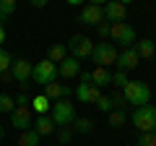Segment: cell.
Returning <instances> with one entry per match:
<instances>
[{"label": "cell", "mask_w": 156, "mask_h": 146, "mask_svg": "<svg viewBox=\"0 0 156 146\" xmlns=\"http://www.w3.org/2000/svg\"><path fill=\"white\" fill-rule=\"evenodd\" d=\"M13 99H16V107H29V104H31V97H29L26 91L18 94V97H13Z\"/></svg>", "instance_id": "obj_32"}, {"label": "cell", "mask_w": 156, "mask_h": 146, "mask_svg": "<svg viewBox=\"0 0 156 146\" xmlns=\"http://www.w3.org/2000/svg\"><path fill=\"white\" fill-rule=\"evenodd\" d=\"M128 81H130L128 73H122V71H115V73H112V86H115L117 91H122L125 86H128Z\"/></svg>", "instance_id": "obj_26"}, {"label": "cell", "mask_w": 156, "mask_h": 146, "mask_svg": "<svg viewBox=\"0 0 156 146\" xmlns=\"http://www.w3.org/2000/svg\"><path fill=\"white\" fill-rule=\"evenodd\" d=\"M57 76H62L65 81H70V78H76V76H81V60H76V57L68 55L65 60L57 65Z\"/></svg>", "instance_id": "obj_14"}, {"label": "cell", "mask_w": 156, "mask_h": 146, "mask_svg": "<svg viewBox=\"0 0 156 146\" xmlns=\"http://www.w3.org/2000/svg\"><path fill=\"white\" fill-rule=\"evenodd\" d=\"M39 141H42V138H39V136L34 133L31 128L18 133V146H39Z\"/></svg>", "instance_id": "obj_23"}, {"label": "cell", "mask_w": 156, "mask_h": 146, "mask_svg": "<svg viewBox=\"0 0 156 146\" xmlns=\"http://www.w3.org/2000/svg\"><path fill=\"white\" fill-rule=\"evenodd\" d=\"M109 39L115 47H133L138 42V34H135V26L128 21H120V24H112L109 26Z\"/></svg>", "instance_id": "obj_4"}, {"label": "cell", "mask_w": 156, "mask_h": 146, "mask_svg": "<svg viewBox=\"0 0 156 146\" xmlns=\"http://www.w3.org/2000/svg\"><path fill=\"white\" fill-rule=\"evenodd\" d=\"M76 99L81 102V104H96V102L101 99V89H96L91 81H81V84L76 86Z\"/></svg>", "instance_id": "obj_10"}, {"label": "cell", "mask_w": 156, "mask_h": 146, "mask_svg": "<svg viewBox=\"0 0 156 146\" xmlns=\"http://www.w3.org/2000/svg\"><path fill=\"white\" fill-rule=\"evenodd\" d=\"M65 57H68V47H65V45H52L50 52H47V60L55 63V65H60Z\"/></svg>", "instance_id": "obj_20"}, {"label": "cell", "mask_w": 156, "mask_h": 146, "mask_svg": "<svg viewBox=\"0 0 156 146\" xmlns=\"http://www.w3.org/2000/svg\"><path fill=\"white\" fill-rule=\"evenodd\" d=\"M89 81L96 89H107V86H112V71H107V68H94V71H89Z\"/></svg>", "instance_id": "obj_16"}, {"label": "cell", "mask_w": 156, "mask_h": 146, "mask_svg": "<svg viewBox=\"0 0 156 146\" xmlns=\"http://www.w3.org/2000/svg\"><path fill=\"white\" fill-rule=\"evenodd\" d=\"M3 138H5V125L0 123V141H3Z\"/></svg>", "instance_id": "obj_35"}, {"label": "cell", "mask_w": 156, "mask_h": 146, "mask_svg": "<svg viewBox=\"0 0 156 146\" xmlns=\"http://www.w3.org/2000/svg\"><path fill=\"white\" fill-rule=\"evenodd\" d=\"M154 24H156V18H154Z\"/></svg>", "instance_id": "obj_36"}, {"label": "cell", "mask_w": 156, "mask_h": 146, "mask_svg": "<svg viewBox=\"0 0 156 146\" xmlns=\"http://www.w3.org/2000/svg\"><path fill=\"white\" fill-rule=\"evenodd\" d=\"M3 42H5V26L0 24V47H3Z\"/></svg>", "instance_id": "obj_34"}, {"label": "cell", "mask_w": 156, "mask_h": 146, "mask_svg": "<svg viewBox=\"0 0 156 146\" xmlns=\"http://www.w3.org/2000/svg\"><path fill=\"white\" fill-rule=\"evenodd\" d=\"M16 11H18V3H16V0H0V24L5 21L8 16H13Z\"/></svg>", "instance_id": "obj_24"}, {"label": "cell", "mask_w": 156, "mask_h": 146, "mask_svg": "<svg viewBox=\"0 0 156 146\" xmlns=\"http://www.w3.org/2000/svg\"><path fill=\"white\" fill-rule=\"evenodd\" d=\"M125 123H128V112H125V110H112V112L107 115V125H109V128H122Z\"/></svg>", "instance_id": "obj_21"}, {"label": "cell", "mask_w": 156, "mask_h": 146, "mask_svg": "<svg viewBox=\"0 0 156 146\" xmlns=\"http://www.w3.org/2000/svg\"><path fill=\"white\" fill-rule=\"evenodd\" d=\"M31 68H34V65L26 60V57H13L11 71H8V73H11V78L16 81L18 86H23V89H26V81L31 78Z\"/></svg>", "instance_id": "obj_8"}, {"label": "cell", "mask_w": 156, "mask_h": 146, "mask_svg": "<svg viewBox=\"0 0 156 146\" xmlns=\"http://www.w3.org/2000/svg\"><path fill=\"white\" fill-rule=\"evenodd\" d=\"M78 21L86 24V26H99L101 21H104V11H101V3H89V5L81 8V16H78Z\"/></svg>", "instance_id": "obj_11"}, {"label": "cell", "mask_w": 156, "mask_h": 146, "mask_svg": "<svg viewBox=\"0 0 156 146\" xmlns=\"http://www.w3.org/2000/svg\"><path fill=\"white\" fill-rule=\"evenodd\" d=\"M55 133H57V141H60V144H70V141H73V136H76L70 125H68V128H57Z\"/></svg>", "instance_id": "obj_30"}, {"label": "cell", "mask_w": 156, "mask_h": 146, "mask_svg": "<svg viewBox=\"0 0 156 146\" xmlns=\"http://www.w3.org/2000/svg\"><path fill=\"white\" fill-rule=\"evenodd\" d=\"M101 11H104V21L107 24H120V21H125V16H128V3L109 0V3L101 5Z\"/></svg>", "instance_id": "obj_12"}, {"label": "cell", "mask_w": 156, "mask_h": 146, "mask_svg": "<svg viewBox=\"0 0 156 146\" xmlns=\"http://www.w3.org/2000/svg\"><path fill=\"white\" fill-rule=\"evenodd\" d=\"M42 94L47 97L50 102H57V99H70V86L68 84H50V86H44V91Z\"/></svg>", "instance_id": "obj_15"}, {"label": "cell", "mask_w": 156, "mask_h": 146, "mask_svg": "<svg viewBox=\"0 0 156 146\" xmlns=\"http://www.w3.org/2000/svg\"><path fill=\"white\" fill-rule=\"evenodd\" d=\"M31 5H34V8H44L47 0H31Z\"/></svg>", "instance_id": "obj_33"}, {"label": "cell", "mask_w": 156, "mask_h": 146, "mask_svg": "<svg viewBox=\"0 0 156 146\" xmlns=\"http://www.w3.org/2000/svg\"><path fill=\"white\" fill-rule=\"evenodd\" d=\"M117 55H120V50H117L112 42H96L94 52H91V60L96 63V68H107V71H109L117 63Z\"/></svg>", "instance_id": "obj_5"}, {"label": "cell", "mask_w": 156, "mask_h": 146, "mask_svg": "<svg viewBox=\"0 0 156 146\" xmlns=\"http://www.w3.org/2000/svg\"><path fill=\"white\" fill-rule=\"evenodd\" d=\"M133 47H135V52H138L140 60H151V57L156 55V45H154L151 39H138Z\"/></svg>", "instance_id": "obj_19"}, {"label": "cell", "mask_w": 156, "mask_h": 146, "mask_svg": "<svg viewBox=\"0 0 156 146\" xmlns=\"http://www.w3.org/2000/svg\"><path fill=\"white\" fill-rule=\"evenodd\" d=\"M130 123L135 125L138 133H151V130H156V104L135 107L133 115H130Z\"/></svg>", "instance_id": "obj_3"}, {"label": "cell", "mask_w": 156, "mask_h": 146, "mask_svg": "<svg viewBox=\"0 0 156 146\" xmlns=\"http://www.w3.org/2000/svg\"><path fill=\"white\" fill-rule=\"evenodd\" d=\"M96 110H99V112H104V115H109L112 110H115V102H112V94L107 97V94H101V99L96 102Z\"/></svg>", "instance_id": "obj_28"}, {"label": "cell", "mask_w": 156, "mask_h": 146, "mask_svg": "<svg viewBox=\"0 0 156 146\" xmlns=\"http://www.w3.org/2000/svg\"><path fill=\"white\" fill-rule=\"evenodd\" d=\"M135 146H156V130H151V133H138Z\"/></svg>", "instance_id": "obj_29"}, {"label": "cell", "mask_w": 156, "mask_h": 146, "mask_svg": "<svg viewBox=\"0 0 156 146\" xmlns=\"http://www.w3.org/2000/svg\"><path fill=\"white\" fill-rule=\"evenodd\" d=\"M31 81L37 86H50V84H55L57 81V65L55 63H50L44 57V60H39V63H34V68H31Z\"/></svg>", "instance_id": "obj_6"}, {"label": "cell", "mask_w": 156, "mask_h": 146, "mask_svg": "<svg viewBox=\"0 0 156 146\" xmlns=\"http://www.w3.org/2000/svg\"><path fill=\"white\" fill-rule=\"evenodd\" d=\"M68 47V55L76 57V60H86V57H91V52H94V42L86 37V34H73L70 39L65 42Z\"/></svg>", "instance_id": "obj_7"}, {"label": "cell", "mask_w": 156, "mask_h": 146, "mask_svg": "<svg viewBox=\"0 0 156 146\" xmlns=\"http://www.w3.org/2000/svg\"><path fill=\"white\" fill-rule=\"evenodd\" d=\"M122 97H125V104H133V107L151 104V86L140 78H130L128 86L122 89Z\"/></svg>", "instance_id": "obj_1"}, {"label": "cell", "mask_w": 156, "mask_h": 146, "mask_svg": "<svg viewBox=\"0 0 156 146\" xmlns=\"http://www.w3.org/2000/svg\"><path fill=\"white\" fill-rule=\"evenodd\" d=\"M31 112H37L39 118H42V115H50V110H52V102L47 99L44 94H37V97H31Z\"/></svg>", "instance_id": "obj_18"}, {"label": "cell", "mask_w": 156, "mask_h": 146, "mask_svg": "<svg viewBox=\"0 0 156 146\" xmlns=\"http://www.w3.org/2000/svg\"><path fill=\"white\" fill-rule=\"evenodd\" d=\"M138 65H140V57H138V52H135V47H125V50H120V55H117V63H115L117 71L130 73V71H135Z\"/></svg>", "instance_id": "obj_9"}, {"label": "cell", "mask_w": 156, "mask_h": 146, "mask_svg": "<svg viewBox=\"0 0 156 146\" xmlns=\"http://www.w3.org/2000/svg\"><path fill=\"white\" fill-rule=\"evenodd\" d=\"M73 133H81V136H89L91 130H94V120H89V118H76L73 120Z\"/></svg>", "instance_id": "obj_22"}, {"label": "cell", "mask_w": 156, "mask_h": 146, "mask_svg": "<svg viewBox=\"0 0 156 146\" xmlns=\"http://www.w3.org/2000/svg\"><path fill=\"white\" fill-rule=\"evenodd\" d=\"M11 63H13L11 52H8L5 47H0V76H5V73L11 71Z\"/></svg>", "instance_id": "obj_27"}, {"label": "cell", "mask_w": 156, "mask_h": 146, "mask_svg": "<svg viewBox=\"0 0 156 146\" xmlns=\"http://www.w3.org/2000/svg\"><path fill=\"white\" fill-rule=\"evenodd\" d=\"M109 26L112 24H107V21H101L99 26H96V34H99L101 39H109Z\"/></svg>", "instance_id": "obj_31"}, {"label": "cell", "mask_w": 156, "mask_h": 146, "mask_svg": "<svg viewBox=\"0 0 156 146\" xmlns=\"http://www.w3.org/2000/svg\"><path fill=\"white\" fill-rule=\"evenodd\" d=\"M31 123H34L31 120V107H16L11 112V128H16L18 133H21V130H29Z\"/></svg>", "instance_id": "obj_13"}, {"label": "cell", "mask_w": 156, "mask_h": 146, "mask_svg": "<svg viewBox=\"0 0 156 146\" xmlns=\"http://www.w3.org/2000/svg\"><path fill=\"white\" fill-rule=\"evenodd\" d=\"M76 104H70V99H57L52 102V110H50V120L55 123V128H68L73 125L76 120Z\"/></svg>", "instance_id": "obj_2"}, {"label": "cell", "mask_w": 156, "mask_h": 146, "mask_svg": "<svg viewBox=\"0 0 156 146\" xmlns=\"http://www.w3.org/2000/svg\"><path fill=\"white\" fill-rule=\"evenodd\" d=\"M31 130L39 136V138H44V136H52L57 128H55V123L50 120V115H42V118H37L31 123Z\"/></svg>", "instance_id": "obj_17"}, {"label": "cell", "mask_w": 156, "mask_h": 146, "mask_svg": "<svg viewBox=\"0 0 156 146\" xmlns=\"http://www.w3.org/2000/svg\"><path fill=\"white\" fill-rule=\"evenodd\" d=\"M13 110H16V99H13L11 94H5V91H0V112L11 115Z\"/></svg>", "instance_id": "obj_25"}]
</instances>
